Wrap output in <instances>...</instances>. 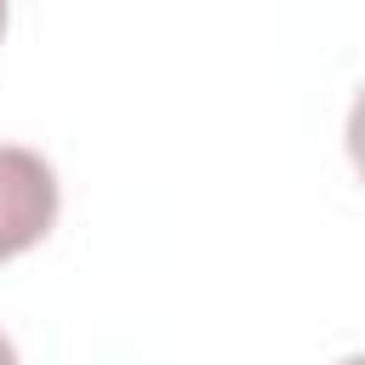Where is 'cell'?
Returning <instances> with one entry per match:
<instances>
[{"instance_id":"cell-1","label":"cell","mask_w":365,"mask_h":365,"mask_svg":"<svg viewBox=\"0 0 365 365\" xmlns=\"http://www.w3.org/2000/svg\"><path fill=\"white\" fill-rule=\"evenodd\" d=\"M57 171L23 143H0V262L34 251L57 222Z\"/></svg>"},{"instance_id":"cell-4","label":"cell","mask_w":365,"mask_h":365,"mask_svg":"<svg viewBox=\"0 0 365 365\" xmlns=\"http://www.w3.org/2000/svg\"><path fill=\"white\" fill-rule=\"evenodd\" d=\"M0 34H6V0H0Z\"/></svg>"},{"instance_id":"cell-3","label":"cell","mask_w":365,"mask_h":365,"mask_svg":"<svg viewBox=\"0 0 365 365\" xmlns=\"http://www.w3.org/2000/svg\"><path fill=\"white\" fill-rule=\"evenodd\" d=\"M336 365H365V359H359V354H348V359H336Z\"/></svg>"},{"instance_id":"cell-2","label":"cell","mask_w":365,"mask_h":365,"mask_svg":"<svg viewBox=\"0 0 365 365\" xmlns=\"http://www.w3.org/2000/svg\"><path fill=\"white\" fill-rule=\"evenodd\" d=\"M0 365H17V348H11V336L0 331Z\"/></svg>"}]
</instances>
